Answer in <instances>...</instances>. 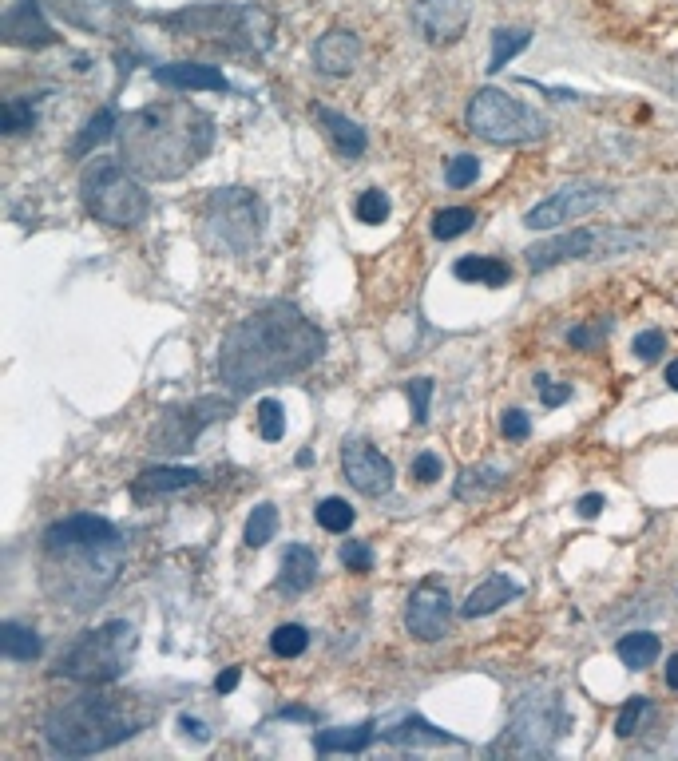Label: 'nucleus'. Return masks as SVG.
Masks as SVG:
<instances>
[{"label": "nucleus", "instance_id": "1", "mask_svg": "<svg viewBox=\"0 0 678 761\" xmlns=\"http://www.w3.org/2000/svg\"><path fill=\"white\" fill-rule=\"evenodd\" d=\"M326 349V333L294 302H266L226 329L219 349V381L234 393L278 385L306 373Z\"/></svg>", "mask_w": 678, "mask_h": 761}, {"label": "nucleus", "instance_id": "2", "mask_svg": "<svg viewBox=\"0 0 678 761\" xmlns=\"http://www.w3.org/2000/svg\"><path fill=\"white\" fill-rule=\"evenodd\" d=\"M123 536L104 516H68L44 532L40 583L44 595L68 611L96 607L119 579Z\"/></svg>", "mask_w": 678, "mask_h": 761}, {"label": "nucleus", "instance_id": "3", "mask_svg": "<svg viewBox=\"0 0 678 761\" xmlns=\"http://www.w3.org/2000/svg\"><path fill=\"white\" fill-rule=\"evenodd\" d=\"M119 159L131 175L171 183L199 167L215 147V119L191 100H163L119 119Z\"/></svg>", "mask_w": 678, "mask_h": 761}, {"label": "nucleus", "instance_id": "4", "mask_svg": "<svg viewBox=\"0 0 678 761\" xmlns=\"http://www.w3.org/2000/svg\"><path fill=\"white\" fill-rule=\"evenodd\" d=\"M147 722H151V710H143L139 698L108 694V690H84V694L48 710L44 742L52 746V754L88 758V754H104L119 742L135 738Z\"/></svg>", "mask_w": 678, "mask_h": 761}, {"label": "nucleus", "instance_id": "5", "mask_svg": "<svg viewBox=\"0 0 678 761\" xmlns=\"http://www.w3.org/2000/svg\"><path fill=\"white\" fill-rule=\"evenodd\" d=\"M175 36H195L226 52H266L274 44V16L258 4H199L159 16Z\"/></svg>", "mask_w": 678, "mask_h": 761}, {"label": "nucleus", "instance_id": "6", "mask_svg": "<svg viewBox=\"0 0 678 761\" xmlns=\"http://www.w3.org/2000/svg\"><path fill=\"white\" fill-rule=\"evenodd\" d=\"M135 647H139L135 627L123 623V619H112V623H104L96 631H84L68 651L60 654L56 674L72 678V682H84V686H108L127 670Z\"/></svg>", "mask_w": 678, "mask_h": 761}, {"label": "nucleus", "instance_id": "7", "mask_svg": "<svg viewBox=\"0 0 678 761\" xmlns=\"http://www.w3.org/2000/svg\"><path fill=\"white\" fill-rule=\"evenodd\" d=\"M80 199L84 211L108 226H139L151 215V195L139 187L135 175H127L123 159H96L80 175Z\"/></svg>", "mask_w": 678, "mask_h": 761}, {"label": "nucleus", "instance_id": "8", "mask_svg": "<svg viewBox=\"0 0 678 761\" xmlns=\"http://www.w3.org/2000/svg\"><path fill=\"white\" fill-rule=\"evenodd\" d=\"M266 230V203L250 187H219L203 207V234L215 250L246 254Z\"/></svg>", "mask_w": 678, "mask_h": 761}, {"label": "nucleus", "instance_id": "9", "mask_svg": "<svg viewBox=\"0 0 678 761\" xmlns=\"http://www.w3.org/2000/svg\"><path fill=\"white\" fill-rule=\"evenodd\" d=\"M464 119H468V131L488 139V143H532L548 131L540 111H532L528 104H520L516 96H508L500 88H480L468 100Z\"/></svg>", "mask_w": 678, "mask_h": 761}, {"label": "nucleus", "instance_id": "10", "mask_svg": "<svg viewBox=\"0 0 678 761\" xmlns=\"http://www.w3.org/2000/svg\"><path fill=\"white\" fill-rule=\"evenodd\" d=\"M230 409H234V401H226V397H199V401H187V405H171L151 425L147 448L159 452V456L191 452L195 440L203 436V429H211L215 421H226Z\"/></svg>", "mask_w": 678, "mask_h": 761}, {"label": "nucleus", "instance_id": "11", "mask_svg": "<svg viewBox=\"0 0 678 761\" xmlns=\"http://www.w3.org/2000/svg\"><path fill=\"white\" fill-rule=\"evenodd\" d=\"M627 246H639L635 234H615V230H567L548 242H536L524 250V266L532 274L552 270L560 262H579V258H595V254H619Z\"/></svg>", "mask_w": 678, "mask_h": 761}, {"label": "nucleus", "instance_id": "12", "mask_svg": "<svg viewBox=\"0 0 678 761\" xmlns=\"http://www.w3.org/2000/svg\"><path fill=\"white\" fill-rule=\"evenodd\" d=\"M607 199H611L607 187H595V183H571V187H560L552 199L536 203V207L524 215V226H528V230H556V226H564V222H575V218L599 211Z\"/></svg>", "mask_w": 678, "mask_h": 761}, {"label": "nucleus", "instance_id": "13", "mask_svg": "<svg viewBox=\"0 0 678 761\" xmlns=\"http://www.w3.org/2000/svg\"><path fill=\"white\" fill-rule=\"evenodd\" d=\"M567 730V714L560 706V698H536V694H524L516 702V714H512V726L508 734L524 742V750H548L552 738H560Z\"/></svg>", "mask_w": 678, "mask_h": 761}, {"label": "nucleus", "instance_id": "14", "mask_svg": "<svg viewBox=\"0 0 678 761\" xmlns=\"http://www.w3.org/2000/svg\"><path fill=\"white\" fill-rule=\"evenodd\" d=\"M449 615H452L449 587H445L441 579H425V583L409 595L405 627H409L413 639L437 643V639H445V631H449Z\"/></svg>", "mask_w": 678, "mask_h": 761}, {"label": "nucleus", "instance_id": "15", "mask_svg": "<svg viewBox=\"0 0 678 761\" xmlns=\"http://www.w3.org/2000/svg\"><path fill=\"white\" fill-rule=\"evenodd\" d=\"M341 472L361 496H385L393 488V460L381 456L369 440H345L341 448Z\"/></svg>", "mask_w": 678, "mask_h": 761}, {"label": "nucleus", "instance_id": "16", "mask_svg": "<svg viewBox=\"0 0 678 761\" xmlns=\"http://www.w3.org/2000/svg\"><path fill=\"white\" fill-rule=\"evenodd\" d=\"M468 12H472L468 0H417L413 4V24L433 48H445V44H456L464 36Z\"/></svg>", "mask_w": 678, "mask_h": 761}, {"label": "nucleus", "instance_id": "17", "mask_svg": "<svg viewBox=\"0 0 678 761\" xmlns=\"http://www.w3.org/2000/svg\"><path fill=\"white\" fill-rule=\"evenodd\" d=\"M4 40L8 44H16V48H48V44H56V32H52V24L44 20V12H40V4L36 0H16L8 12H4Z\"/></svg>", "mask_w": 678, "mask_h": 761}, {"label": "nucleus", "instance_id": "18", "mask_svg": "<svg viewBox=\"0 0 678 761\" xmlns=\"http://www.w3.org/2000/svg\"><path fill=\"white\" fill-rule=\"evenodd\" d=\"M151 76H155V84H163L171 92H230V80L215 64L179 60V64H159Z\"/></svg>", "mask_w": 678, "mask_h": 761}, {"label": "nucleus", "instance_id": "19", "mask_svg": "<svg viewBox=\"0 0 678 761\" xmlns=\"http://www.w3.org/2000/svg\"><path fill=\"white\" fill-rule=\"evenodd\" d=\"M361 60V40L345 28L326 32L318 44H314V68L326 72V76H349Z\"/></svg>", "mask_w": 678, "mask_h": 761}, {"label": "nucleus", "instance_id": "20", "mask_svg": "<svg viewBox=\"0 0 678 761\" xmlns=\"http://www.w3.org/2000/svg\"><path fill=\"white\" fill-rule=\"evenodd\" d=\"M520 595H524V587H520L516 579H508V575H488V579L464 599L460 615H464V619H484V615L500 611L504 603H512V599H520Z\"/></svg>", "mask_w": 678, "mask_h": 761}, {"label": "nucleus", "instance_id": "21", "mask_svg": "<svg viewBox=\"0 0 678 761\" xmlns=\"http://www.w3.org/2000/svg\"><path fill=\"white\" fill-rule=\"evenodd\" d=\"M314 119L326 127V135H330V143H334V151H338L341 159H361V155H365L369 139H365V127H361V123H353L349 115L330 111V108H314Z\"/></svg>", "mask_w": 678, "mask_h": 761}, {"label": "nucleus", "instance_id": "22", "mask_svg": "<svg viewBox=\"0 0 678 761\" xmlns=\"http://www.w3.org/2000/svg\"><path fill=\"white\" fill-rule=\"evenodd\" d=\"M318 579V555L306 544H290L282 555V575H278V591L286 595H306Z\"/></svg>", "mask_w": 678, "mask_h": 761}, {"label": "nucleus", "instance_id": "23", "mask_svg": "<svg viewBox=\"0 0 678 761\" xmlns=\"http://www.w3.org/2000/svg\"><path fill=\"white\" fill-rule=\"evenodd\" d=\"M381 742H389V746H460V738L437 730V726L425 722L421 714H409V718H401L397 726L381 730Z\"/></svg>", "mask_w": 678, "mask_h": 761}, {"label": "nucleus", "instance_id": "24", "mask_svg": "<svg viewBox=\"0 0 678 761\" xmlns=\"http://www.w3.org/2000/svg\"><path fill=\"white\" fill-rule=\"evenodd\" d=\"M199 484V472L195 468H183V464H159V468H143L131 484L135 496H163V492H179V488H191Z\"/></svg>", "mask_w": 678, "mask_h": 761}, {"label": "nucleus", "instance_id": "25", "mask_svg": "<svg viewBox=\"0 0 678 761\" xmlns=\"http://www.w3.org/2000/svg\"><path fill=\"white\" fill-rule=\"evenodd\" d=\"M377 722H361V726H334L314 734V750L318 754H361L373 738H377Z\"/></svg>", "mask_w": 678, "mask_h": 761}, {"label": "nucleus", "instance_id": "26", "mask_svg": "<svg viewBox=\"0 0 678 761\" xmlns=\"http://www.w3.org/2000/svg\"><path fill=\"white\" fill-rule=\"evenodd\" d=\"M452 274H456L460 282H476V286H492V290H496V286H508V278H512L508 262H500V258H480V254L456 258Z\"/></svg>", "mask_w": 678, "mask_h": 761}, {"label": "nucleus", "instance_id": "27", "mask_svg": "<svg viewBox=\"0 0 678 761\" xmlns=\"http://www.w3.org/2000/svg\"><path fill=\"white\" fill-rule=\"evenodd\" d=\"M528 44H532V32H528V28H496V32H492V60H488V76L504 72V68H508V60H516Z\"/></svg>", "mask_w": 678, "mask_h": 761}, {"label": "nucleus", "instance_id": "28", "mask_svg": "<svg viewBox=\"0 0 678 761\" xmlns=\"http://www.w3.org/2000/svg\"><path fill=\"white\" fill-rule=\"evenodd\" d=\"M659 651H663V643H659V635H651V631L623 635L619 647H615V654L623 658V666H631V670H647V666L659 658Z\"/></svg>", "mask_w": 678, "mask_h": 761}, {"label": "nucleus", "instance_id": "29", "mask_svg": "<svg viewBox=\"0 0 678 761\" xmlns=\"http://www.w3.org/2000/svg\"><path fill=\"white\" fill-rule=\"evenodd\" d=\"M40 635L32 631V627H20V623H4L0 627V651L4 658H12V662H32L36 654H40Z\"/></svg>", "mask_w": 678, "mask_h": 761}, {"label": "nucleus", "instance_id": "30", "mask_svg": "<svg viewBox=\"0 0 678 761\" xmlns=\"http://www.w3.org/2000/svg\"><path fill=\"white\" fill-rule=\"evenodd\" d=\"M115 123H119V119H115V111L112 108H100L96 115H92V119H88V123H84V131L76 135V143L68 147V155H72V159H84L92 147H100V143L112 135Z\"/></svg>", "mask_w": 678, "mask_h": 761}, {"label": "nucleus", "instance_id": "31", "mask_svg": "<svg viewBox=\"0 0 678 761\" xmlns=\"http://www.w3.org/2000/svg\"><path fill=\"white\" fill-rule=\"evenodd\" d=\"M504 480H508V472H504V468H468V472L460 476V484H456V500L484 496V492L500 488Z\"/></svg>", "mask_w": 678, "mask_h": 761}, {"label": "nucleus", "instance_id": "32", "mask_svg": "<svg viewBox=\"0 0 678 761\" xmlns=\"http://www.w3.org/2000/svg\"><path fill=\"white\" fill-rule=\"evenodd\" d=\"M274 532H278V508L274 504H258L250 512V520H246L242 540H246V547H266L274 540Z\"/></svg>", "mask_w": 678, "mask_h": 761}, {"label": "nucleus", "instance_id": "33", "mask_svg": "<svg viewBox=\"0 0 678 761\" xmlns=\"http://www.w3.org/2000/svg\"><path fill=\"white\" fill-rule=\"evenodd\" d=\"M314 520L326 528V532H334V536H341V532H349L353 528V520H357V512L341 500V496H326L318 508H314Z\"/></svg>", "mask_w": 678, "mask_h": 761}, {"label": "nucleus", "instance_id": "34", "mask_svg": "<svg viewBox=\"0 0 678 761\" xmlns=\"http://www.w3.org/2000/svg\"><path fill=\"white\" fill-rule=\"evenodd\" d=\"M472 226H476V211H468V207H445V211L433 215V238L449 242V238L468 234Z\"/></svg>", "mask_w": 678, "mask_h": 761}, {"label": "nucleus", "instance_id": "35", "mask_svg": "<svg viewBox=\"0 0 678 761\" xmlns=\"http://www.w3.org/2000/svg\"><path fill=\"white\" fill-rule=\"evenodd\" d=\"M310 647V635H306V627H298V623H282L274 635H270V651L278 654V658H298V654H306Z\"/></svg>", "mask_w": 678, "mask_h": 761}, {"label": "nucleus", "instance_id": "36", "mask_svg": "<svg viewBox=\"0 0 678 761\" xmlns=\"http://www.w3.org/2000/svg\"><path fill=\"white\" fill-rule=\"evenodd\" d=\"M52 12H60L68 24H80V28H100V12H96V0H44Z\"/></svg>", "mask_w": 678, "mask_h": 761}, {"label": "nucleus", "instance_id": "37", "mask_svg": "<svg viewBox=\"0 0 678 761\" xmlns=\"http://www.w3.org/2000/svg\"><path fill=\"white\" fill-rule=\"evenodd\" d=\"M357 222H365V226H381L385 218H389V195L381 191V187H369V191H361V199H357Z\"/></svg>", "mask_w": 678, "mask_h": 761}, {"label": "nucleus", "instance_id": "38", "mask_svg": "<svg viewBox=\"0 0 678 761\" xmlns=\"http://www.w3.org/2000/svg\"><path fill=\"white\" fill-rule=\"evenodd\" d=\"M32 123H36V108H32V100H8V104L0 108V131H4V135L28 131Z\"/></svg>", "mask_w": 678, "mask_h": 761}, {"label": "nucleus", "instance_id": "39", "mask_svg": "<svg viewBox=\"0 0 678 761\" xmlns=\"http://www.w3.org/2000/svg\"><path fill=\"white\" fill-rule=\"evenodd\" d=\"M258 433H262V440H270V444L286 436V413H282V405H278L274 397L258 401Z\"/></svg>", "mask_w": 678, "mask_h": 761}, {"label": "nucleus", "instance_id": "40", "mask_svg": "<svg viewBox=\"0 0 678 761\" xmlns=\"http://www.w3.org/2000/svg\"><path fill=\"white\" fill-rule=\"evenodd\" d=\"M647 710H651V698H647V694H635V698L619 710V718H615V734H619V738H631V734L639 730V722H643Z\"/></svg>", "mask_w": 678, "mask_h": 761}, {"label": "nucleus", "instance_id": "41", "mask_svg": "<svg viewBox=\"0 0 678 761\" xmlns=\"http://www.w3.org/2000/svg\"><path fill=\"white\" fill-rule=\"evenodd\" d=\"M476 175H480V159L476 155H456L449 159V167H445V183L449 187H468V183H476Z\"/></svg>", "mask_w": 678, "mask_h": 761}, {"label": "nucleus", "instance_id": "42", "mask_svg": "<svg viewBox=\"0 0 678 761\" xmlns=\"http://www.w3.org/2000/svg\"><path fill=\"white\" fill-rule=\"evenodd\" d=\"M631 349H635L639 361H659L663 349H667V333H663V329H643V333L631 341Z\"/></svg>", "mask_w": 678, "mask_h": 761}, {"label": "nucleus", "instance_id": "43", "mask_svg": "<svg viewBox=\"0 0 678 761\" xmlns=\"http://www.w3.org/2000/svg\"><path fill=\"white\" fill-rule=\"evenodd\" d=\"M429 397H433V377H417V381H409L413 425H425V421H429Z\"/></svg>", "mask_w": 678, "mask_h": 761}, {"label": "nucleus", "instance_id": "44", "mask_svg": "<svg viewBox=\"0 0 678 761\" xmlns=\"http://www.w3.org/2000/svg\"><path fill=\"white\" fill-rule=\"evenodd\" d=\"M413 480L417 484H437L441 476H445V464H441V456L437 452H421V456H413Z\"/></svg>", "mask_w": 678, "mask_h": 761}, {"label": "nucleus", "instance_id": "45", "mask_svg": "<svg viewBox=\"0 0 678 761\" xmlns=\"http://www.w3.org/2000/svg\"><path fill=\"white\" fill-rule=\"evenodd\" d=\"M532 385H536V397L548 405V409H560L567 397H571V385H556L552 377H544V373H536L532 377Z\"/></svg>", "mask_w": 678, "mask_h": 761}, {"label": "nucleus", "instance_id": "46", "mask_svg": "<svg viewBox=\"0 0 678 761\" xmlns=\"http://www.w3.org/2000/svg\"><path fill=\"white\" fill-rule=\"evenodd\" d=\"M341 563H345L349 571L365 575V571H373V551H369V544H357V540H349V544L341 547Z\"/></svg>", "mask_w": 678, "mask_h": 761}, {"label": "nucleus", "instance_id": "47", "mask_svg": "<svg viewBox=\"0 0 678 761\" xmlns=\"http://www.w3.org/2000/svg\"><path fill=\"white\" fill-rule=\"evenodd\" d=\"M500 433L508 436V440H528V436H532V421H528V413L508 409V413L500 417Z\"/></svg>", "mask_w": 678, "mask_h": 761}, {"label": "nucleus", "instance_id": "48", "mask_svg": "<svg viewBox=\"0 0 678 761\" xmlns=\"http://www.w3.org/2000/svg\"><path fill=\"white\" fill-rule=\"evenodd\" d=\"M179 730H183V738H195L199 746H207V742H211V730H207L199 718H191V714H183V718H179Z\"/></svg>", "mask_w": 678, "mask_h": 761}, {"label": "nucleus", "instance_id": "49", "mask_svg": "<svg viewBox=\"0 0 678 761\" xmlns=\"http://www.w3.org/2000/svg\"><path fill=\"white\" fill-rule=\"evenodd\" d=\"M575 508H579V516H583V520H595V516H599L603 508H607V500H603L599 492H587V496H583V500H579Z\"/></svg>", "mask_w": 678, "mask_h": 761}, {"label": "nucleus", "instance_id": "50", "mask_svg": "<svg viewBox=\"0 0 678 761\" xmlns=\"http://www.w3.org/2000/svg\"><path fill=\"white\" fill-rule=\"evenodd\" d=\"M238 678H242V670H238V666H230V670H223V674L215 678V690H219V694H230V690L238 686Z\"/></svg>", "mask_w": 678, "mask_h": 761}, {"label": "nucleus", "instance_id": "51", "mask_svg": "<svg viewBox=\"0 0 678 761\" xmlns=\"http://www.w3.org/2000/svg\"><path fill=\"white\" fill-rule=\"evenodd\" d=\"M667 686H671V690H678V654H671V658H667Z\"/></svg>", "mask_w": 678, "mask_h": 761}, {"label": "nucleus", "instance_id": "52", "mask_svg": "<svg viewBox=\"0 0 678 761\" xmlns=\"http://www.w3.org/2000/svg\"><path fill=\"white\" fill-rule=\"evenodd\" d=\"M667 385H671V389L678 393V361H671V365H667Z\"/></svg>", "mask_w": 678, "mask_h": 761}, {"label": "nucleus", "instance_id": "53", "mask_svg": "<svg viewBox=\"0 0 678 761\" xmlns=\"http://www.w3.org/2000/svg\"><path fill=\"white\" fill-rule=\"evenodd\" d=\"M282 718H306V722H314V714H310V710H282Z\"/></svg>", "mask_w": 678, "mask_h": 761}]
</instances>
